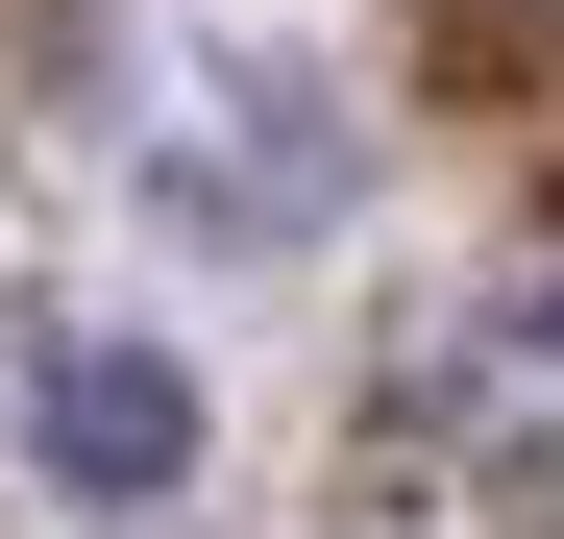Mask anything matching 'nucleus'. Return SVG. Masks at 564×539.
Instances as JSON below:
<instances>
[{"instance_id":"f257e3e1","label":"nucleus","mask_w":564,"mask_h":539,"mask_svg":"<svg viewBox=\"0 0 564 539\" xmlns=\"http://www.w3.org/2000/svg\"><path fill=\"white\" fill-rule=\"evenodd\" d=\"M25 441H50L74 515H148V491H197V369H172V343H50Z\"/></svg>"},{"instance_id":"f03ea898","label":"nucleus","mask_w":564,"mask_h":539,"mask_svg":"<svg viewBox=\"0 0 564 539\" xmlns=\"http://www.w3.org/2000/svg\"><path fill=\"white\" fill-rule=\"evenodd\" d=\"M540 343H564V270H540Z\"/></svg>"}]
</instances>
